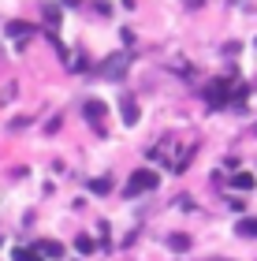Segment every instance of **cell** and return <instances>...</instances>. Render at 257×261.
I'll use <instances>...</instances> for the list:
<instances>
[{
	"label": "cell",
	"instance_id": "277c9868",
	"mask_svg": "<svg viewBox=\"0 0 257 261\" xmlns=\"http://www.w3.org/2000/svg\"><path fill=\"white\" fill-rule=\"evenodd\" d=\"M11 257H15V261H41L38 246H15V250H11Z\"/></svg>",
	"mask_w": 257,
	"mask_h": 261
},
{
	"label": "cell",
	"instance_id": "7c38bea8",
	"mask_svg": "<svg viewBox=\"0 0 257 261\" xmlns=\"http://www.w3.org/2000/svg\"><path fill=\"white\" fill-rule=\"evenodd\" d=\"M90 191H93V194H108V179H93Z\"/></svg>",
	"mask_w": 257,
	"mask_h": 261
},
{
	"label": "cell",
	"instance_id": "30bf717a",
	"mask_svg": "<svg viewBox=\"0 0 257 261\" xmlns=\"http://www.w3.org/2000/svg\"><path fill=\"white\" fill-rule=\"evenodd\" d=\"M75 246H78V254H93V239H90V235H78Z\"/></svg>",
	"mask_w": 257,
	"mask_h": 261
},
{
	"label": "cell",
	"instance_id": "52a82bcc",
	"mask_svg": "<svg viewBox=\"0 0 257 261\" xmlns=\"http://www.w3.org/2000/svg\"><path fill=\"white\" fill-rule=\"evenodd\" d=\"M38 254H41V257H60L64 250H60L56 243H49V239H45V243H38Z\"/></svg>",
	"mask_w": 257,
	"mask_h": 261
},
{
	"label": "cell",
	"instance_id": "9c48e42d",
	"mask_svg": "<svg viewBox=\"0 0 257 261\" xmlns=\"http://www.w3.org/2000/svg\"><path fill=\"white\" fill-rule=\"evenodd\" d=\"M86 116H90V120H101V116H104V105H101V101H90V105H86Z\"/></svg>",
	"mask_w": 257,
	"mask_h": 261
},
{
	"label": "cell",
	"instance_id": "8992f818",
	"mask_svg": "<svg viewBox=\"0 0 257 261\" xmlns=\"http://www.w3.org/2000/svg\"><path fill=\"white\" fill-rule=\"evenodd\" d=\"M224 82H216V86H209V105H216V109H220V105H224Z\"/></svg>",
	"mask_w": 257,
	"mask_h": 261
},
{
	"label": "cell",
	"instance_id": "5b68a950",
	"mask_svg": "<svg viewBox=\"0 0 257 261\" xmlns=\"http://www.w3.org/2000/svg\"><path fill=\"white\" fill-rule=\"evenodd\" d=\"M239 235H246V239H257V217H242V220H239Z\"/></svg>",
	"mask_w": 257,
	"mask_h": 261
},
{
	"label": "cell",
	"instance_id": "ba28073f",
	"mask_svg": "<svg viewBox=\"0 0 257 261\" xmlns=\"http://www.w3.org/2000/svg\"><path fill=\"white\" fill-rule=\"evenodd\" d=\"M231 187H235V191H250V187H253V175L242 172V175H235V183H231Z\"/></svg>",
	"mask_w": 257,
	"mask_h": 261
},
{
	"label": "cell",
	"instance_id": "4fadbf2b",
	"mask_svg": "<svg viewBox=\"0 0 257 261\" xmlns=\"http://www.w3.org/2000/svg\"><path fill=\"white\" fill-rule=\"evenodd\" d=\"M216 261H224V257H216Z\"/></svg>",
	"mask_w": 257,
	"mask_h": 261
},
{
	"label": "cell",
	"instance_id": "8fae6325",
	"mask_svg": "<svg viewBox=\"0 0 257 261\" xmlns=\"http://www.w3.org/2000/svg\"><path fill=\"white\" fill-rule=\"evenodd\" d=\"M172 250H186V246H190V239H186V235H172Z\"/></svg>",
	"mask_w": 257,
	"mask_h": 261
},
{
	"label": "cell",
	"instance_id": "6da1fadb",
	"mask_svg": "<svg viewBox=\"0 0 257 261\" xmlns=\"http://www.w3.org/2000/svg\"><path fill=\"white\" fill-rule=\"evenodd\" d=\"M153 187H157V172H153V168H138V172H131V179H127L123 194H127V198H134V194L153 191Z\"/></svg>",
	"mask_w": 257,
	"mask_h": 261
},
{
	"label": "cell",
	"instance_id": "3957f363",
	"mask_svg": "<svg viewBox=\"0 0 257 261\" xmlns=\"http://www.w3.org/2000/svg\"><path fill=\"white\" fill-rule=\"evenodd\" d=\"M120 112H123V123H127V127H131V123H138V105H134L131 97H123Z\"/></svg>",
	"mask_w": 257,
	"mask_h": 261
},
{
	"label": "cell",
	"instance_id": "7a4b0ae2",
	"mask_svg": "<svg viewBox=\"0 0 257 261\" xmlns=\"http://www.w3.org/2000/svg\"><path fill=\"white\" fill-rule=\"evenodd\" d=\"M8 34H11L15 41H26L30 34H34V27H30V22H8Z\"/></svg>",
	"mask_w": 257,
	"mask_h": 261
}]
</instances>
